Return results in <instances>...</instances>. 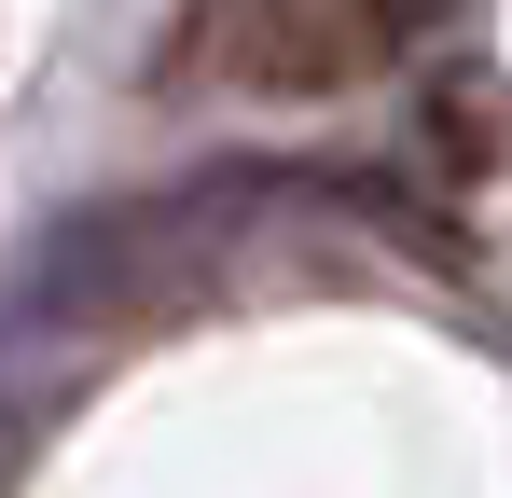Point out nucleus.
Wrapping results in <instances>:
<instances>
[{
  "label": "nucleus",
  "instance_id": "f257e3e1",
  "mask_svg": "<svg viewBox=\"0 0 512 498\" xmlns=\"http://www.w3.org/2000/svg\"><path fill=\"white\" fill-rule=\"evenodd\" d=\"M429 0H194L167 42V83L222 97H346L416 42Z\"/></svg>",
  "mask_w": 512,
  "mask_h": 498
}]
</instances>
